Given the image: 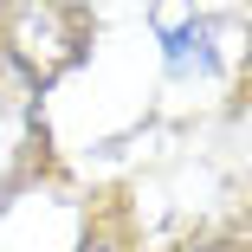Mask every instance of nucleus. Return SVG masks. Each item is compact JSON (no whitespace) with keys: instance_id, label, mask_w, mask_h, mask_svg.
Returning a JSON list of instances; mask_svg holds the SVG:
<instances>
[{"instance_id":"nucleus-1","label":"nucleus","mask_w":252,"mask_h":252,"mask_svg":"<svg viewBox=\"0 0 252 252\" xmlns=\"http://www.w3.org/2000/svg\"><path fill=\"white\" fill-rule=\"evenodd\" d=\"M162 26V45H168V71L175 78H214L220 71V52H214V13H194V7H162L156 13Z\"/></svg>"},{"instance_id":"nucleus-2","label":"nucleus","mask_w":252,"mask_h":252,"mask_svg":"<svg viewBox=\"0 0 252 252\" xmlns=\"http://www.w3.org/2000/svg\"><path fill=\"white\" fill-rule=\"evenodd\" d=\"M91 252H104V246H91Z\"/></svg>"}]
</instances>
